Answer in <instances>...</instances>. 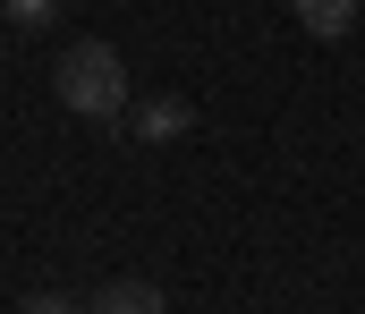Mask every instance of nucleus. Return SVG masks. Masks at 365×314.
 I'll list each match as a JSON object with an SVG mask.
<instances>
[{
  "mask_svg": "<svg viewBox=\"0 0 365 314\" xmlns=\"http://www.w3.org/2000/svg\"><path fill=\"white\" fill-rule=\"evenodd\" d=\"M51 94L77 110V119H128V60L110 43H68L60 68H51Z\"/></svg>",
  "mask_w": 365,
  "mask_h": 314,
  "instance_id": "obj_1",
  "label": "nucleus"
},
{
  "mask_svg": "<svg viewBox=\"0 0 365 314\" xmlns=\"http://www.w3.org/2000/svg\"><path fill=\"white\" fill-rule=\"evenodd\" d=\"M128 127H136L145 145H179L187 127H195V110H187L179 94H162V103H128Z\"/></svg>",
  "mask_w": 365,
  "mask_h": 314,
  "instance_id": "obj_2",
  "label": "nucleus"
},
{
  "mask_svg": "<svg viewBox=\"0 0 365 314\" xmlns=\"http://www.w3.org/2000/svg\"><path fill=\"white\" fill-rule=\"evenodd\" d=\"M86 314H170V298H162L153 281H102L86 298Z\"/></svg>",
  "mask_w": 365,
  "mask_h": 314,
  "instance_id": "obj_3",
  "label": "nucleus"
},
{
  "mask_svg": "<svg viewBox=\"0 0 365 314\" xmlns=\"http://www.w3.org/2000/svg\"><path fill=\"white\" fill-rule=\"evenodd\" d=\"M357 9H365V0H289V17H297L314 43H340V34L357 26Z\"/></svg>",
  "mask_w": 365,
  "mask_h": 314,
  "instance_id": "obj_4",
  "label": "nucleus"
},
{
  "mask_svg": "<svg viewBox=\"0 0 365 314\" xmlns=\"http://www.w3.org/2000/svg\"><path fill=\"white\" fill-rule=\"evenodd\" d=\"M0 17L34 34V26H51V17H60V0H0Z\"/></svg>",
  "mask_w": 365,
  "mask_h": 314,
  "instance_id": "obj_5",
  "label": "nucleus"
},
{
  "mask_svg": "<svg viewBox=\"0 0 365 314\" xmlns=\"http://www.w3.org/2000/svg\"><path fill=\"white\" fill-rule=\"evenodd\" d=\"M17 314H86V298H68V289H34Z\"/></svg>",
  "mask_w": 365,
  "mask_h": 314,
  "instance_id": "obj_6",
  "label": "nucleus"
}]
</instances>
